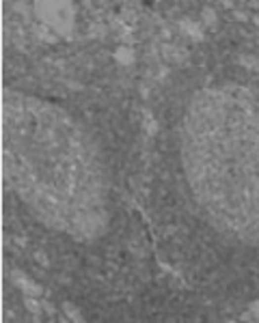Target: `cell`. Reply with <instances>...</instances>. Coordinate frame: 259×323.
I'll list each match as a JSON object with an SVG mask.
<instances>
[{
    "instance_id": "7a4b0ae2",
    "label": "cell",
    "mask_w": 259,
    "mask_h": 323,
    "mask_svg": "<svg viewBox=\"0 0 259 323\" xmlns=\"http://www.w3.org/2000/svg\"><path fill=\"white\" fill-rule=\"evenodd\" d=\"M177 140L199 211L218 233L259 244V89L227 82L197 91Z\"/></svg>"
},
{
    "instance_id": "6da1fadb",
    "label": "cell",
    "mask_w": 259,
    "mask_h": 323,
    "mask_svg": "<svg viewBox=\"0 0 259 323\" xmlns=\"http://www.w3.org/2000/svg\"><path fill=\"white\" fill-rule=\"evenodd\" d=\"M4 183L39 224L74 242L102 237L110 181L95 140L61 106L2 91Z\"/></svg>"
}]
</instances>
